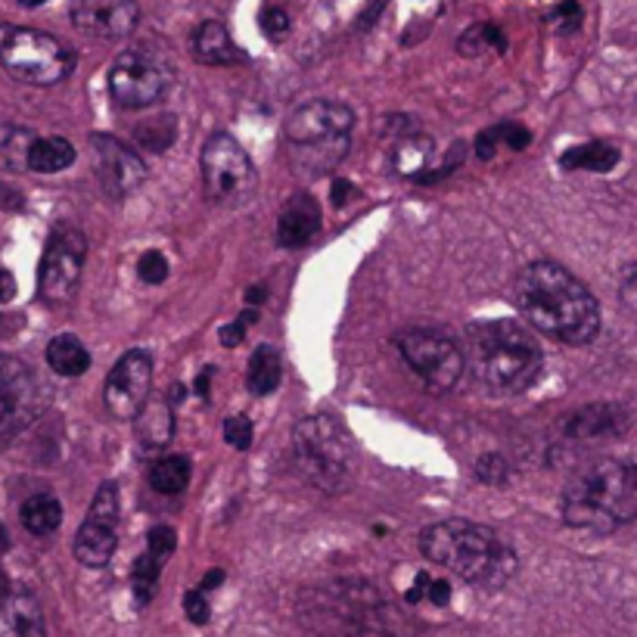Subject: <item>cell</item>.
Returning <instances> with one entry per match:
<instances>
[{
	"instance_id": "cell-1",
	"label": "cell",
	"mask_w": 637,
	"mask_h": 637,
	"mask_svg": "<svg viewBox=\"0 0 637 637\" xmlns=\"http://www.w3.org/2000/svg\"><path fill=\"white\" fill-rule=\"evenodd\" d=\"M516 302L529 327L566 346H585L600 329L591 289L556 262H534L516 280Z\"/></svg>"
},
{
	"instance_id": "cell-2",
	"label": "cell",
	"mask_w": 637,
	"mask_h": 637,
	"mask_svg": "<svg viewBox=\"0 0 637 637\" xmlns=\"http://www.w3.org/2000/svg\"><path fill=\"white\" fill-rule=\"evenodd\" d=\"M420 551L430 563L482 591L504 588L519 569L514 548L494 529L470 519H445L423 529Z\"/></svg>"
},
{
	"instance_id": "cell-3",
	"label": "cell",
	"mask_w": 637,
	"mask_h": 637,
	"mask_svg": "<svg viewBox=\"0 0 637 637\" xmlns=\"http://www.w3.org/2000/svg\"><path fill=\"white\" fill-rule=\"evenodd\" d=\"M563 519L585 532H616L637 519V464L603 457L581 467L563 489Z\"/></svg>"
},
{
	"instance_id": "cell-4",
	"label": "cell",
	"mask_w": 637,
	"mask_h": 637,
	"mask_svg": "<svg viewBox=\"0 0 637 637\" xmlns=\"http://www.w3.org/2000/svg\"><path fill=\"white\" fill-rule=\"evenodd\" d=\"M467 339L470 371L494 395H519L544 371V351L534 333L516 321L473 324Z\"/></svg>"
},
{
	"instance_id": "cell-5",
	"label": "cell",
	"mask_w": 637,
	"mask_h": 637,
	"mask_svg": "<svg viewBox=\"0 0 637 637\" xmlns=\"http://www.w3.org/2000/svg\"><path fill=\"white\" fill-rule=\"evenodd\" d=\"M292 460L299 476L317 492H342L354 476L349 435L329 417H305L292 430Z\"/></svg>"
},
{
	"instance_id": "cell-6",
	"label": "cell",
	"mask_w": 637,
	"mask_h": 637,
	"mask_svg": "<svg viewBox=\"0 0 637 637\" xmlns=\"http://www.w3.org/2000/svg\"><path fill=\"white\" fill-rule=\"evenodd\" d=\"M354 112L339 100H311L289 112L287 141L296 163L309 171H327L349 153Z\"/></svg>"
},
{
	"instance_id": "cell-7",
	"label": "cell",
	"mask_w": 637,
	"mask_h": 637,
	"mask_svg": "<svg viewBox=\"0 0 637 637\" xmlns=\"http://www.w3.org/2000/svg\"><path fill=\"white\" fill-rule=\"evenodd\" d=\"M0 65L16 82L50 87L72 75L75 53L47 32L0 22Z\"/></svg>"
},
{
	"instance_id": "cell-8",
	"label": "cell",
	"mask_w": 637,
	"mask_h": 637,
	"mask_svg": "<svg viewBox=\"0 0 637 637\" xmlns=\"http://www.w3.org/2000/svg\"><path fill=\"white\" fill-rule=\"evenodd\" d=\"M324 606L349 635L358 637H413L408 618L389 606L368 581H336L324 591Z\"/></svg>"
},
{
	"instance_id": "cell-9",
	"label": "cell",
	"mask_w": 637,
	"mask_h": 637,
	"mask_svg": "<svg viewBox=\"0 0 637 637\" xmlns=\"http://www.w3.org/2000/svg\"><path fill=\"white\" fill-rule=\"evenodd\" d=\"M175 84V65L153 47H128L109 69V94L122 109H146L159 104Z\"/></svg>"
},
{
	"instance_id": "cell-10",
	"label": "cell",
	"mask_w": 637,
	"mask_h": 637,
	"mask_svg": "<svg viewBox=\"0 0 637 637\" xmlns=\"http://www.w3.org/2000/svg\"><path fill=\"white\" fill-rule=\"evenodd\" d=\"M203 184L212 203L218 206H243L255 196L259 175L255 165L230 134H212L203 146Z\"/></svg>"
},
{
	"instance_id": "cell-11",
	"label": "cell",
	"mask_w": 637,
	"mask_h": 637,
	"mask_svg": "<svg viewBox=\"0 0 637 637\" xmlns=\"http://www.w3.org/2000/svg\"><path fill=\"white\" fill-rule=\"evenodd\" d=\"M398 351L432 392H448L457 386L467 368V354L445 329L413 327L398 336Z\"/></svg>"
},
{
	"instance_id": "cell-12",
	"label": "cell",
	"mask_w": 637,
	"mask_h": 637,
	"mask_svg": "<svg viewBox=\"0 0 637 637\" xmlns=\"http://www.w3.org/2000/svg\"><path fill=\"white\" fill-rule=\"evenodd\" d=\"M84 259H87V240L79 227L62 225L50 233L41 259V277H38V287L47 302H69L75 296Z\"/></svg>"
},
{
	"instance_id": "cell-13",
	"label": "cell",
	"mask_w": 637,
	"mask_h": 637,
	"mask_svg": "<svg viewBox=\"0 0 637 637\" xmlns=\"http://www.w3.org/2000/svg\"><path fill=\"white\" fill-rule=\"evenodd\" d=\"M119 522H122L119 489L112 482H106V485H100V492L94 494L91 510L75 534V560L91 569H104L119 544Z\"/></svg>"
},
{
	"instance_id": "cell-14",
	"label": "cell",
	"mask_w": 637,
	"mask_h": 637,
	"mask_svg": "<svg viewBox=\"0 0 637 637\" xmlns=\"http://www.w3.org/2000/svg\"><path fill=\"white\" fill-rule=\"evenodd\" d=\"M149 386H153V358L144 349L124 351L106 376V408L119 420H137V413L149 401Z\"/></svg>"
},
{
	"instance_id": "cell-15",
	"label": "cell",
	"mask_w": 637,
	"mask_h": 637,
	"mask_svg": "<svg viewBox=\"0 0 637 637\" xmlns=\"http://www.w3.org/2000/svg\"><path fill=\"white\" fill-rule=\"evenodd\" d=\"M41 411V386L28 364L0 354V435L22 430Z\"/></svg>"
},
{
	"instance_id": "cell-16",
	"label": "cell",
	"mask_w": 637,
	"mask_h": 637,
	"mask_svg": "<svg viewBox=\"0 0 637 637\" xmlns=\"http://www.w3.org/2000/svg\"><path fill=\"white\" fill-rule=\"evenodd\" d=\"M141 20L137 0H72V22L87 38L122 41Z\"/></svg>"
},
{
	"instance_id": "cell-17",
	"label": "cell",
	"mask_w": 637,
	"mask_h": 637,
	"mask_svg": "<svg viewBox=\"0 0 637 637\" xmlns=\"http://www.w3.org/2000/svg\"><path fill=\"white\" fill-rule=\"evenodd\" d=\"M91 146H94L97 175H100V181L112 196H128L144 184L146 165L131 146H124L122 141H116L109 134H97Z\"/></svg>"
},
{
	"instance_id": "cell-18",
	"label": "cell",
	"mask_w": 637,
	"mask_h": 637,
	"mask_svg": "<svg viewBox=\"0 0 637 637\" xmlns=\"http://www.w3.org/2000/svg\"><path fill=\"white\" fill-rule=\"evenodd\" d=\"M625 430H628V413L610 401L578 408L573 417H566V426H563L566 438L573 442H603V438H616Z\"/></svg>"
},
{
	"instance_id": "cell-19",
	"label": "cell",
	"mask_w": 637,
	"mask_h": 637,
	"mask_svg": "<svg viewBox=\"0 0 637 637\" xmlns=\"http://www.w3.org/2000/svg\"><path fill=\"white\" fill-rule=\"evenodd\" d=\"M321 230V206L309 193H296L277 218V243L284 249L305 247Z\"/></svg>"
},
{
	"instance_id": "cell-20",
	"label": "cell",
	"mask_w": 637,
	"mask_h": 637,
	"mask_svg": "<svg viewBox=\"0 0 637 637\" xmlns=\"http://www.w3.org/2000/svg\"><path fill=\"white\" fill-rule=\"evenodd\" d=\"M193 57L206 65H233V62L247 60V53L233 44L230 32L221 22L208 20L196 28L193 35Z\"/></svg>"
},
{
	"instance_id": "cell-21",
	"label": "cell",
	"mask_w": 637,
	"mask_h": 637,
	"mask_svg": "<svg viewBox=\"0 0 637 637\" xmlns=\"http://www.w3.org/2000/svg\"><path fill=\"white\" fill-rule=\"evenodd\" d=\"M134 423H137V442L146 454L163 452L175 438V413H171V405L163 398H149Z\"/></svg>"
},
{
	"instance_id": "cell-22",
	"label": "cell",
	"mask_w": 637,
	"mask_h": 637,
	"mask_svg": "<svg viewBox=\"0 0 637 637\" xmlns=\"http://www.w3.org/2000/svg\"><path fill=\"white\" fill-rule=\"evenodd\" d=\"M432 156H435V146H432L430 137H417V134H413V137L398 141L395 156H392V165H395L398 175L417 178V181L423 184L432 171Z\"/></svg>"
},
{
	"instance_id": "cell-23",
	"label": "cell",
	"mask_w": 637,
	"mask_h": 637,
	"mask_svg": "<svg viewBox=\"0 0 637 637\" xmlns=\"http://www.w3.org/2000/svg\"><path fill=\"white\" fill-rule=\"evenodd\" d=\"M47 364L60 376H82L91 368V351L84 349L79 336L62 333V336H53L47 346Z\"/></svg>"
},
{
	"instance_id": "cell-24",
	"label": "cell",
	"mask_w": 637,
	"mask_h": 637,
	"mask_svg": "<svg viewBox=\"0 0 637 637\" xmlns=\"http://www.w3.org/2000/svg\"><path fill=\"white\" fill-rule=\"evenodd\" d=\"M280 376H284V364H280V354L274 346H259L252 351L247 371V386L252 395H259V398L271 395L280 386Z\"/></svg>"
},
{
	"instance_id": "cell-25",
	"label": "cell",
	"mask_w": 637,
	"mask_h": 637,
	"mask_svg": "<svg viewBox=\"0 0 637 637\" xmlns=\"http://www.w3.org/2000/svg\"><path fill=\"white\" fill-rule=\"evenodd\" d=\"M75 163V146L65 137H38L28 146V159L25 165L38 175H57L62 168Z\"/></svg>"
},
{
	"instance_id": "cell-26",
	"label": "cell",
	"mask_w": 637,
	"mask_h": 637,
	"mask_svg": "<svg viewBox=\"0 0 637 637\" xmlns=\"http://www.w3.org/2000/svg\"><path fill=\"white\" fill-rule=\"evenodd\" d=\"M560 165L566 168V171H594V175H606V171H613L618 165V149L610 144H581L573 146V149H566L563 156H560Z\"/></svg>"
},
{
	"instance_id": "cell-27",
	"label": "cell",
	"mask_w": 637,
	"mask_h": 637,
	"mask_svg": "<svg viewBox=\"0 0 637 637\" xmlns=\"http://www.w3.org/2000/svg\"><path fill=\"white\" fill-rule=\"evenodd\" d=\"M62 522V507L53 494H32L22 504V526L32 534H53Z\"/></svg>"
},
{
	"instance_id": "cell-28",
	"label": "cell",
	"mask_w": 637,
	"mask_h": 637,
	"mask_svg": "<svg viewBox=\"0 0 637 637\" xmlns=\"http://www.w3.org/2000/svg\"><path fill=\"white\" fill-rule=\"evenodd\" d=\"M149 485L159 494H181L190 485V460L181 454H168L156 460L149 470Z\"/></svg>"
},
{
	"instance_id": "cell-29",
	"label": "cell",
	"mask_w": 637,
	"mask_h": 637,
	"mask_svg": "<svg viewBox=\"0 0 637 637\" xmlns=\"http://www.w3.org/2000/svg\"><path fill=\"white\" fill-rule=\"evenodd\" d=\"M489 50H507V38L504 32L492 25V22H479L470 25L460 38H457V53L460 57H482Z\"/></svg>"
},
{
	"instance_id": "cell-30",
	"label": "cell",
	"mask_w": 637,
	"mask_h": 637,
	"mask_svg": "<svg viewBox=\"0 0 637 637\" xmlns=\"http://www.w3.org/2000/svg\"><path fill=\"white\" fill-rule=\"evenodd\" d=\"M585 20V13H581V3L578 0H560L554 3L551 10H548V25L560 32V35H569V32H576L578 25Z\"/></svg>"
},
{
	"instance_id": "cell-31",
	"label": "cell",
	"mask_w": 637,
	"mask_h": 637,
	"mask_svg": "<svg viewBox=\"0 0 637 637\" xmlns=\"http://www.w3.org/2000/svg\"><path fill=\"white\" fill-rule=\"evenodd\" d=\"M137 141L156 153H163L165 146L175 144V119L163 116V119H153L146 128H137Z\"/></svg>"
},
{
	"instance_id": "cell-32",
	"label": "cell",
	"mask_w": 637,
	"mask_h": 637,
	"mask_svg": "<svg viewBox=\"0 0 637 637\" xmlns=\"http://www.w3.org/2000/svg\"><path fill=\"white\" fill-rule=\"evenodd\" d=\"M476 479L485 482V485H507L510 467L501 454H485V457L476 460Z\"/></svg>"
},
{
	"instance_id": "cell-33",
	"label": "cell",
	"mask_w": 637,
	"mask_h": 637,
	"mask_svg": "<svg viewBox=\"0 0 637 637\" xmlns=\"http://www.w3.org/2000/svg\"><path fill=\"white\" fill-rule=\"evenodd\" d=\"M175 544H178V534L171 532L168 526H156V529H149V534H146V554L163 560V563L175 554Z\"/></svg>"
},
{
	"instance_id": "cell-34",
	"label": "cell",
	"mask_w": 637,
	"mask_h": 637,
	"mask_svg": "<svg viewBox=\"0 0 637 637\" xmlns=\"http://www.w3.org/2000/svg\"><path fill=\"white\" fill-rule=\"evenodd\" d=\"M262 32H265L267 38H274V41H280V38H287L289 32V16L287 10H280V7H265L262 10Z\"/></svg>"
},
{
	"instance_id": "cell-35",
	"label": "cell",
	"mask_w": 637,
	"mask_h": 637,
	"mask_svg": "<svg viewBox=\"0 0 637 637\" xmlns=\"http://www.w3.org/2000/svg\"><path fill=\"white\" fill-rule=\"evenodd\" d=\"M225 438L230 448L247 452L249 445H252V423H249V417H230L225 423Z\"/></svg>"
},
{
	"instance_id": "cell-36",
	"label": "cell",
	"mask_w": 637,
	"mask_h": 637,
	"mask_svg": "<svg viewBox=\"0 0 637 637\" xmlns=\"http://www.w3.org/2000/svg\"><path fill=\"white\" fill-rule=\"evenodd\" d=\"M165 277H168V262H165L163 252H156V249H149L144 259H141V280L146 284H163Z\"/></svg>"
},
{
	"instance_id": "cell-37",
	"label": "cell",
	"mask_w": 637,
	"mask_h": 637,
	"mask_svg": "<svg viewBox=\"0 0 637 637\" xmlns=\"http://www.w3.org/2000/svg\"><path fill=\"white\" fill-rule=\"evenodd\" d=\"M494 128H497L501 144L510 146V149H526V146L532 144V134H529V128H522V124L501 122V124H494Z\"/></svg>"
},
{
	"instance_id": "cell-38",
	"label": "cell",
	"mask_w": 637,
	"mask_h": 637,
	"mask_svg": "<svg viewBox=\"0 0 637 637\" xmlns=\"http://www.w3.org/2000/svg\"><path fill=\"white\" fill-rule=\"evenodd\" d=\"M184 613L193 625H206L208 618H212V606H208L206 591H190L184 597Z\"/></svg>"
},
{
	"instance_id": "cell-39",
	"label": "cell",
	"mask_w": 637,
	"mask_h": 637,
	"mask_svg": "<svg viewBox=\"0 0 637 637\" xmlns=\"http://www.w3.org/2000/svg\"><path fill=\"white\" fill-rule=\"evenodd\" d=\"M252 321H255V311H247V314H240L233 324L221 327V333H218V336H221V342L230 346V349H233V346H240V342H243V336H247V327L252 324Z\"/></svg>"
},
{
	"instance_id": "cell-40",
	"label": "cell",
	"mask_w": 637,
	"mask_h": 637,
	"mask_svg": "<svg viewBox=\"0 0 637 637\" xmlns=\"http://www.w3.org/2000/svg\"><path fill=\"white\" fill-rule=\"evenodd\" d=\"M497 146L501 144V137H497V128H489V131H482L479 137H476V156L479 159H492L494 153H497Z\"/></svg>"
},
{
	"instance_id": "cell-41",
	"label": "cell",
	"mask_w": 637,
	"mask_h": 637,
	"mask_svg": "<svg viewBox=\"0 0 637 637\" xmlns=\"http://www.w3.org/2000/svg\"><path fill=\"white\" fill-rule=\"evenodd\" d=\"M622 302H625V309L637 317V265L628 267V274H625V280H622Z\"/></svg>"
},
{
	"instance_id": "cell-42",
	"label": "cell",
	"mask_w": 637,
	"mask_h": 637,
	"mask_svg": "<svg viewBox=\"0 0 637 637\" xmlns=\"http://www.w3.org/2000/svg\"><path fill=\"white\" fill-rule=\"evenodd\" d=\"M426 600H432L435 606H445V603L452 600V588H448V581H442V578H432L430 588H426Z\"/></svg>"
},
{
	"instance_id": "cell-43",
	"label": "cell",
	"mask_w": 637,
	"mask_h": 637,
	"mask_svg": "<svg viewBox=\"0 0 637 637\" xmlns=\"http://www.w3.org/2000/svg\"><path fill=\"white\" fill-rule=\"evenodd\" d=\"M13 296H16V280H13V274H10V271H3V267H0V305L13 302Z\"/></svg>"
},
{
	"instance_id": "cell-44",
	"label": "cell",
	"mask_w": 637,
	"mask_h": 637,
	"mask_svg": "<svg viewBox=\"0 0 637 637\" xmlns=\"http://www.w3.org/2000/svg\"><path fill=\"white\" fill-rule=\"evenodd\" d=\"M349 193H351V184L336 181V184H333V203H336V206H342V203L349 200Z\"/></svg>"
},
{
	"instance_id": "cell-45",
	"label": "cell",
	"mask_w": 637,
	"mask_h": 637,
	"mask_svg": "<svg viewBox=\"0 0 637 637\" xmlns=\"http://www.w3.org/2000/svg\"><path fill=\"white\" fill-rule=\"evenodd\" d=\"M221 581H225V573H221V569H212V573L206 576V581H203V588H200V591H208V588H215V585H221Z\"/></svg>"
},
{
	"instance_id": "cell-46",
	"label": "cell",
	"mask_w": 637,
	"mask_h": 637,
	"mask_svg": "<svg viewBox=\"0 0 637 637\" xmlns=\"http://www.w3.org/2000/svg\"><path fill=\"white\" fill-rule=\"evenodd\" d=\"M208 380H212V368H206V371H203V376L196 380V392H200L203 398H208Z\"/></svg>"
},
{
	"instance_id": "cell-47",
	"label": "cell",
	"mask_w": 637,
	"mask_h": 637,
	"mask_svg": "<svg viewBox=\"0 0 637 637\" xmlns=\"http://www.w3.org/2000/svg\"><path fill=\"white\" fill-rule=\"evenodd\" d=\"M262 299H265V289H262V287L249 289V302H252V305H259Z\"/></svg>"
},
{
	"instance_id": "cell-48",
	"label": "cell",
	"mask_w": 637,
	"mask_h": 637,
	"mask_svg": "<svg viewBox=\"0 0 637 637\" xmlns=\"http://www.w3.org/2000/svg\"><path fill=\"white\" fill-rule=\"evenodd\" d=\"M22 7H41V3H47V0H20Z\"/></svg>"
},
{
	"instance_id": "cell-49",
	"label": "cell",
	"mask_w": 637,
	"mask_h": 637,
	"mask_svg": "<svg viewBox=\"0 0 637 637\" xmlns=\"http://www.w3.org/2000/svg\"><path fill=\"white\" fill-rule=\"evenodd\" d=\"M7 548V534H3V529H0V551Z\"/></svg>"
}]
</instances>
